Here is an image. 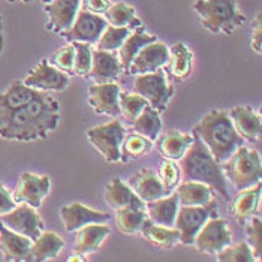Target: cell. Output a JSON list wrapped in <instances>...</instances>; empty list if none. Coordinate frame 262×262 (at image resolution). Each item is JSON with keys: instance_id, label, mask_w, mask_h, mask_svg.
Returning <instances> with one entry per match:
<instances>
[{"instance_id": "f1b7e54d", "label": "cell", "mask_w": 262, "mask_h": 262, "mask_svg": "<svg viewBox=\"0 0 262 262\" xmlns=\"http://www.w3.org/2000/svg\"><path fill=\"white\" fill-rule=\"evenodd\" d=\"M180 205H210L214 204V190L200 182H182L176 190Z\"/></svg>"}, {"instance_id": "484cf974", "label": "cell", "mask_w": 262, "mask_h": 262, "mask_svg": "<svg viewBox=\"0 0 262 262\" xmlns=\"http://www.w3.org/2000/svg\"><path fill=\"white\" fill-rule=\"evenodd\" d=\"M179 196L177 193H168L159 200L145 202V211L147 217L151 222L163 225V226H174V221L179 211Z\"/></svg>"}, {"instance_id": "d6986e66", "label": "cell", "mask_w": 262, "mask_h": 262, "mask_svg": "<svg viewBox=\"0 0 262 262\" xmlns=\"http://www.w3.org/2000/svg\"><path fill=\"white\" fill-rule=\"evenodd\" d=\"M229 117L234 123L235 130L242 135L243 140L255 142L262 134L261 114L253 110L250 105L234 106L229 113Z\"/></svg>"}, {"instance_id": "7c38bea8", "label": "cell", "mask_w": 262, "mask_h": 262, "mask_svg": "<svg viewBox=\"0 0 262 262\" xmlns=\"http://www.w3.org/2000/svg\"><path fill=\"white\" fill-rule=\"evenodd\" d=\"M50 189H51V180L48 176L23 172L12 198L17 204H27L33 208H39L42 201L50 193Z\"/></svg>"}, {"instance_id": "d590c367", "label": "cell", "mask_w": 262, "mask_h": 262, "mask_svg": "<svg viewBox=\"0 0 262 262\" xmlns=\"http://www.w3.org/2000/svg\"><path fill=\"white\" fill-rule=\"evenodd\" d=\"M153 148V141H150L148 138L142 137L140 134H132L123 138L120 145V162L127 163L135 159H140L142 156H145L147 153H150V150Z\"/></svg>"}, {"instance_id": "b9f144b4", "label": "cell", "mask_w": 262, "mask_h": 262, "mask_svg": "<svg viewBox=\"0 0 262 262\" xmlns=\"http://www.w3.org/2000/svg\"><path fill=\"white\" fill-rule=\"evenodd\" d=\"M158 177L168 192H172L180 183V166L176 161L163 159L158 169Z\"/></svg>"}, {"instance_id": "f6af8a7d", "label": "cell", "mask_w": 262, "mask_h": 262, "mask_svg": "<svg viewBox=\"0 0 262 262\" xmlns=\"http://www.w3.org/2000/svg\"><path fill=\"white\" fill-rule=\"evenodd\" d=\"M15 205H17V202L14 201L11 192L5 187V184L0 183V216L11 211Z\"/></svg>"}, {"instance_id": "d4e9b609", "label": "cell", "mask_w": 262, "mask_h": 262, "mask_svg": "<svg viewBox=\"0 0 262 262\" xmlns=\"http://www.w3.org/2000/svg\"><path fill=\"white\" fill-rule=\"evenodd\" d=\"M259 204H261V182L240 190V195L231 204V214L235 217L238 225H244L259 208Z\"/></svg>"}, {"instance_id": "681fc988", "label": "cell", "mask_w": 262, "mask_h": 262, "mask_svg": "<svg viewBox=\"0 0 262 262\" xmlns=\"http://www.w3.org/2000/svg\"><path fill=\"white\" fill-rule=\"evenodd\" d=\"M8 2H23V3H30L33 0H8Z\"/></svg>"}, {"instance_id": "f546056e", "label": "cell", "mask_w": 262, "mask_h": 262, "mask_svg": "<svg viewBox=\"0 0 262 262\" xmlns=\"http://www.w3.org/2000/svg\"><path fill=\"white\" fill-rule=\"evenodd\" d=\"M158 40V38L155 35H150L144 30V27H138L135 30H132L129 33V36L124 39V42L121 43V47L117 50L119 51V61L121 64L123 72L127 74L129 66L134 60V57L140 53L142 47H145L150 42Z\"/></svg>"}, {"instance_id": "ffe728a7", "label": "cell", "mask_w": 262, "mask_h": 262, "mask_svg": "<svg viewBox=\"0 0 262 262\" xmlns=\"http://www.w3.org/2000/svg\"><path fill=\"white\" fill-rule=\"evenodd\" d=\"M123 72L119 57L114 51L93 50L92 51V66L85 78H92L96 82H111L117 80Z\"/></svg>"}, {"instance_id": "5bb4252c", "label": "cell", "mask_w": 262, "mask_h": 262, "mask_svg": "<svg viewBox=\"0 0 262 262\" xmlns=\"http://www.w3.org/2000/svg\"><path fill=\"white\" fill-rule=\"evenodd\" d=\"M120 85L116 82H96L89 89V105L99 116H110L119 117L120 106H119V96H120Z\"/></svg>"}, {"instance_id": "60d3db41", "label": "cell", "mask_w": 262, "mask_h": 262, "mask_svg": "<svg viewBox=\"0 0 262 262\" xmlns=\"http://www.w3.org/2000/svg\"><path fill=\"white\" fill-rule=\"evenodd\" d=\"M75 48V59H74V74L78 77H87L90 66H92V47L90 43L84 42H71Z\"/></svg>"}, {"instance_id": "e575fe53", "label": "cell", "mask_w": 262, "mask_h": 262, "mask_svg": "<svg viewBox=\"0 0 262 262\" xmlns=\"http://www.w3.org/2000/svg\"><path fill=\"white\" fill-rule=\"evenodd\" d=\"M145 219V207H123L116 210V225L120 232L127 235L140 232Z\"/></svg>"}, {"instance_id": "4dcf8cb0", "label": "cell", "mask_w": 262, "mask_h": 262, "mask_svg": "<svg viewBox=\"0 0 262 262\" xmlns=\"http://www.w3.org/2000/svg\"><path fill=\"white\" fill-rule=\"evenodd\" d=\"M193 53L186 43H176L169 48V72L174 81H184L189 78L192 72Z\"/></svg>"}, {"instance_id": "4fadbf2b", "label": "cell", "mask_w": 262, "mask_h": 262, "mask_svg": "<svg viewBox=\"0 0 262 262\" xmlns=\"http://www.w3.org/2000/svg\"><path fill=\"white\" fill-rule=\"evenodd\" d=\"M23 82L40 92H63L69 85V75L54 68L48 60L42 59Z\"/></svg>"}, {"instance_id": "ba28073f", "label": "cell", "mask_w": 262, "mask_h": 262, "mask_svg": "<svg viewBox=\"0 0 262 262\" xmlns=\"http://www.w3.org/2000/svg\"><path fill=\"white\" fill-rule=\"evenodd\" d=\"M214 205L216 204L179 207V211L174 221V228L180 232V244L193 246V240L198 231L204 226V223L213 216H219Z\"/></svg>"}, {"instance_id": "7bdbcfd3", "label": "cell", "mask_w": 262, "mask_h": 262, "mask_svg": "<svg viewBox=\"0 0 262 262\" xmlns=\"http://www.w3.org/2000/svg\"><path fill=\"white\" fill-rule=\"evenodd\" d=\"M74 59H75V48L69 42V45L61 47L53 54L50 63L61 72L71 75V74H74Z\"/></svg>"}, {"instance_id": "d6a6232c", "label": "cell", "mask_w": 262, "mask_h": 262, "mask_svg": "<svg viewBox=\"0 0 262 262\" xmlns=\"http://www.w3.org/2000/svg\"><path fill=\"white\" fill-rule=\"evenodd\" d=\"M132 129L134 132L155 142L162 132L161 113L151 108L150 105H147L140 113V116L132 121Z\"/></svg>"}, {"instance_id": "52a82bcc", "label": "cell", "mask_w": 262, "mask_h": 262, "mask_svg": "<svg viewBox=\"0 0 262 262\" xmlns=\"http://www.w3.org/2000/svg\"><path fill=\"white\" fill-rule=\"evenodd\" d=\"M124 137H126V129L117 119L95 126L87 130V138L90 144L110 163L120 162V145Z\"/></svg>"}, {"instance_id": "ac0fdd59", "label": "cell", "mask_w": 262, "mask_h": 262, "mask_svg": "<svg viewBox=\"0 0 262 262\" xmlns=\"http://www.w3.org/2000/svg\"><path fill=\"white\" fill-rule=\"evenodd\" d=\"M127 184L144 202L155 201V200H159L162 196L171 193L165 189V186L162 184L159 177H158V172L151 168L138 169L129 179Z\"/></svg>"}, {"instance_id": "e0dca14e", "label": "cell", "mask_w": 262, "mask_h": 262, "mask_svg": "<svg viewBox=\"0 0 262 262\" xmlns=\"http://www.w3.org/2000/svg\"><path fill=\"white\" fill-rule=\"evenodd\" d=\"M60 219L68 232H75L89 223H105L110 219V214L93 210L81 202H71L60 210Z\"/></svg>"}, {"instance_id": "7402d4cb", "label": "cell", "mask_w": 262, "mask_h": 262, "mask_svg": "<svg viewBox=\"0 0 262 262\" xmlns=\"http://www.w3.org/2000/svg\"><path fill=\"white\" fill-rule=\"evenodd\" d=\"M30 246H32L30 238L11 231L0 222V250L3 252L5 261H29Z\"/></svg>"}, {"instance_id": "4316f807", "label": "cell", "mask_w": 262, "mask_h": 262, "mask_svg": "<svg viewBox=\"0 0 262 262\" xmlns=\"http://www.w3.org/2000/svg\"><path fill=\"white\" fill-rule=\"evenodd\" d=\"M144 240L158 249H172L180 244V232L174 226H163L151 222L148 217L140 229Z\"/></svg>"}, {"instance_id": "603a6c76", "label": "cell", "mask_w": 262, "mask_h": 262, "mask_svg": "<svg viewBox=\"0 0 262 262\" xmlns=\"http://www.w3.org/2000/svg\"><path fill=\"white\" fill-rule=\"evenodd\" d=\"M192 141H193V134L171 129L165 134H159V137L156 138V145L165 159L177 162L184 156Z\"/></svg>"}, {"instance_id": "ab89813d", "label": "cell", "mask_w": 262, "mask_h": 262, "mask_svg": "<svg viewBox=\"0 0 262 262\" xmlns=\"http://www.w3.org/2000/svg\"><path fill=\"white\" fill-rule=\"evenodd\" d=\"M217 255V261L221 262H255V256L247 243H240L235 246H226Z\"/></svg>"}, {"instance_id": "2e32d148", "label": "cell", "mask_w": 262, "mask_h": 262, "mask_svg": "<svg viewBox=\"0 0 262 262\" xmlns=\"http://www.w3.org/2000/svg\"><path fill=\"white\" fill-rule=\"evenodd\" d=\"M81 0H51L45 3V14H47V30L53 33H59L68 30L75 20L80 11Z\"/></svg>"}, {"instance_id": "bcb514c9", "label": "cell", "mask_w": 262, "mask_h": 262, "mask_svg": "<svg viewBox=\"0 0 262 262\" xmlns=\"http://www.w3.org/2000/svg\"><path fill=\"white\" fill-rule=\"evenodd\" d=\"M82 3H84V9L93 14H103L111 6L110 0H84Z\"/></svg>"}, {"instance_id": "9c48e42d", "label": "cell", "mask_w": 262, "mask_h": 262, "mask_svg": "<svg viewBox=\"0 0 262 262\" xmlns=\"http://www.w3.org/2000/svg\"><path fill=\"white\" fill-rule=\"evenodd\" d=\"M231 242H232V232L229 229L226 219L221 216H213L198 231L193 240V246L200 253L216 255L223 247L229 246Z\"/></svg>"}, {"instance_id": "ee69618b", "label": "cell", "mask_w": 262, "mask_h": 262, "mask_svg": "<svg viewBox=\"0 0 262 262\" xmlns=\"http://www.w3.org/2000/svg\"><path fill=\"white\" fill-rule=\"evenodd\" d=\"M252 42H250V47L255 53L261 54L262 50V15L258 14L256 18L253 20L252 24Z\"/></svg>"}, {"instance_id": "836d02e7", "label": "cell", "mask_w": 262, "mask_h": 262, "mask_svg": "<svg viewBox=\"0 0 262 262\" xmlns=\"http://www.w3.org/2000/svg\"><path fill=\"white\" fill-rule=\"evenodd\" d=\"M103 14H105V20L108 21L111 26L127 27L130 30L142 27V21L137 17L135 8L124 3V2H119V3L111 5Z\"/></svg>"}, {"instance_id": "30bf717a", "label": "cell", "mask_w": 262, "mask_h": 262, "mask_svg": "<svg viewBox=\"0 0 262 262\" xmlns=\"http://www.w3.org/2000/svg\"><path fill=\"white\" fill-rule=\"evenodd\" d=\"M0 222L11 231L30 238L32 242L36 240L43 231V222L40 219L39 213L36 211V208L27 204L15 205L11 211L2 214Z\"/></svg>"}, {"instance_id": "5b68a950", "label": "cell", "mask_w": 262, "mask_h": 262, "mask_svg": "<svg viewBox=\"0 0 262 262\" xmlns=\"http://www.w3.org/2000/svg\"><path fill=\"white\" fill-rule=\"evenodd\" d=\"M221 165L226 182H231L237 190L247 189L261 182L262 162L258 150L242 145Z\"/></svg>"}, {"instance_id": "1f68e13d", "label": "cell", "mask_w": 262, "mask_h": 262, "mask_svg": "<svg viewBox=\"0 0 262 262\" xmlns=\"http://www.w3.org/2000/svg\"><path fill=\"white\" fill-rule=\"evenodd\" d=\"M40 90L32 89L29 85H26L23 81H14L6 92L0 93V110H15L20 108L23 105L32 102L38 95Z\"/></svg>"}, {"instance_id": "7a4b0ae2", "label": "cell", "mask_w": 262, "mask_h": 262, "mask_svg": "<svg viewBox=\"0 0 262 262\" xmlns=\"http://www.w3.org/2000/svg\"><path fill=\"white\" fill-rule=\"evenodd\" d=\"M179 166L182 182L205 183L214 192L221 193L223 200H231L222 165L213 158V155L198 135L193 134V141L180 159Z\"/></svg>"}, {"instance_id": "74e56055", "label": "cell", "mask_w": 262, "mask_h": 262, "mask_svg": "<svg viewBox=\"0 0 262 262\" xmlns=\"http://www.w3.org/2000/svg\"><path fill=\"white\" fill-rule=\"evenodd\" d=\"M132 30L127 27H117V26H106L105 30L102 32L101 38L96 42L98 43V50L103 51H117L121 47V43L124 39L129 36Z\"/></svg>"}, {"instance_id": "3957f363", "label": "cell", "mask_w": 262, "mask_h": 262, "mask_svg": "<svg viewBox=\"0 0 262 262\" xmlns=\"http://www.w3.org/2000/svg\"><path fill=\"white\" fill-rule=\"evenodd\" d=\"M192 134L201 138L219 163L226 161L238 147L244 145V140L235 130L234 123L225 110H211L207 113L193 127Z\"/></svg>"}, {"instance_id": "9a60e30c", "label": "cell", "mask_w": 262, "mask_h": 262, "mask_svg": "<svg viewBox=\"0 0 262 262\" xmlns=\"http://www.w3.org/2000/svg\"><path fill=\"white\" fill-rule=\"evenodd\" d=\"M168 61H169V48L163 42L155 40L140 50V53L134 57L130 63L127 74L141 75V74L155 72L163 68Z\"/></svg>"}, {"instance_id": "8d00e7d4", "label": "cell", "mask_w": 262, "mask_h": 262, "mask_svg": "<svg viewBox=\"0 0 262 262\" xmlns=\"http://www.w3.org/2000/svg\"><path fill=\"white\" fill-rule=\"evenodd\" d=\"M147 105H148V102L145 101L142 96H140L138 93L120 92V96H119L120 114L123 116V119L129 121L130 124L140 116V113Z\"/></svg>"}, {"instance_id": "6da1fadb", "label": "cell", "mask_w": 262, "mask_h": 262, "mask_svg": "<svg viewBox=\"0 0 262 262\" xmlns=\"http://www.w3.org/2000/svg\"><path fill=\"white\" fill-rule=\"evenodd\" d=\"M60 121V103L48 92L15 110H0V138L12 141L43 140Z\"/></svg>"}, {"instance_id": "277c9868", "label": "cell", "mask_w": 262, "mask_h": 262, "mask_svg": "<svg viewBox=\"0 0 262 262\" xmlns=\"http://www.w3.org/2000/svg\"><path fill=\"white\" fill-rule=\"evenodd\" d=\"M193 9L200 15L202 26L211 33L231 35L246 21L237 0H196Z\"/></svg>"}, {"instance_id": "c3c4849f", "label": "cell", "mask_w": 262, "mask_h": 262, "mask_svg": "<svg viewBox=\"0 0 262 262\" xmlns=\"http://www.w3.org/2000/svg\"><path fill=\"white\" fill-rule=\"evenodd\" d=\"M68 261L69 262H78V261L84 262L85 261V256H84V255H80V253H74V255H72V256H71Z\"/></svg>"}, {"instance_id": "83f0119b", "label": "cell", "mask_w": 262, "mask_h": 262, "mask_svg": "<svg viewBox=\"0 0 262 262\" xmlns=\"http://www.w3.org/2000/svg\"><path fill=\"white\" fill-rule=\"evenodd\" d=\"M63 247H64V240L59 234L53 231H42L39 237L32 242L29 261L43 262L54 259L59 256Z\"/></svg>"}, {"instance_id": "8fae6325", "label": "cell", "mask_w": 262, "mask_h": 262, "mask_svg": "<svg viewBox=\"0 0 262 262\" xmlns=\"http://www.w3.org/2000/svg\"><path fill=\"white\" fill-rule=\"evenodd\" d=\"M108 26V21L99 14L89 12L85 9L78 11L72 26L61 32L60 36L68 42H84V43H96L101 38L102 32Z\"/></svg>"}, {"instance_id": "f35d334b", "label": "cell", "mask_w": 262, "mask_h": 262, "mask_svg": "<svg viewBox=\"0 0 262 262\" xmlns=\"http://www.w3.org/2000/svg\"><path fill=\"white\" fill-rule=\"evenodd\" d=\"M246 228V237L247 244L252 249V253L255 256V261L262 259V221L259 217H250L243 225Z\"/></svg>"}, {"instance_id": "7dc6e473", "label": "cell", "mask_w": 262, "mask_h": 262, "mask_svg": "<svg viewBox=\"0 0 262 262\" xmlns=\"http://www.w3.org/2000/svg\"><path fill=\"white\" fill-rule=\"evenodd\" d=\"M3 45H5V38H3V20H2V14H0V54L3 51Z\"/></svg>"}, {"instance_id": "44dd1931", "label": "cell", "mask_w": 262, "mask_h": 262, "mask_svg": "<svg viewBox=\"0 0 262 262\" xmlns=\"http://www.w3.org/2000/svg\"><path fill=\"white\" fill-rule=\"evenodd\" d=\"M75 244H74V253L80 255H90L101 249L102 243L111 234V229L105 223H89L81 226L75 231Z\"/></svg>"}, {"instance_id": "f907efd6", "label": "cell", "mask_w": 262, "mask_h": 262, "mask_svg": "<svg viewBox=\"0 0 262 262\" xmlns=\"http://www.w3.org/2000/svg\"><path fill=\"white\" fill-rule=\"evenodd\" d=\"M42 2H43V3H50L51 0H42Z\"/></svg>"}, {"instance_id": "8992f818", "label": "cell", "mask_w": 262, "mask_h": 262, "mask_svg": "<svg viewBox=\"0 0 262 262\" xmlns=\"http://www.w3.org/2000/svg\"><path fill=\"white\" fill-rule=\"evenodd\" d=\"M134 92L142 96L151 108L159 113L166 111L168 103L176 93L174 87L168 82L166 71L163 68L155 72L135 75Z\"/></svg>"}, {"instance_id": "cb8c5ba5", "label": "cell", "mask_w": 262, "mask_h": 262, "mask_svg": "<svg viewBox=\"0 0 262 262\" xmlns=\"http://www.w3.org/2000/svg\"><path fill=\"white\" fill-rule=\"evenodd\" d=\"M103 200L106 205H110L114 210L123 207H145V202L130 189L129 184L121 182L119 177L113 179L106 184Z\"/></svg>"}]
</instances>
